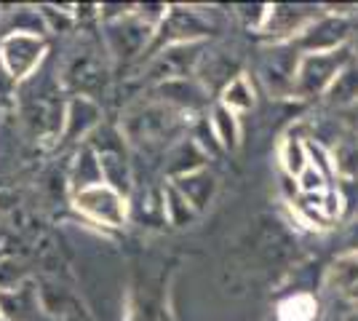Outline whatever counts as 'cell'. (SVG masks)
<instances>
[{
    "label": "cell",
    "mask_w": 358,
    "mask_h": 321,
    "mask_svg": "<svg viewBox=\"0 0 358 321\" xmlns=\"http://www.w3.org/2000/svg\"><path fill=\"white\" fill-rule=\"evenodd\" d=\"M203 41H190V43H174L166 46L155 54V59L150 62V78L158 83L169 80H185L198 70V64L203 59Z\"/></svg>",
    "instance_id": "obj_7"
},
{
    "label": "cell",
    "mask_w": 358,
    "mask_h": 321,
    "mask_svg": "<svg viewBox=\"0 0 358 321\" xmlns=\"http://www.w3.org/2000/svg\"><path fill=\"white\" fill-rule=\"evenodd\" d=\"M220 105L227 107L230 113H246L254 107V89H252V80L249 76H236L230 83H224L222 97H220Z\"/></svg>",
    "instance_id": "obj_21"
},
{
    "label": "cell",
    "mask_w": 358,
    "mask_h": 321,
    "mask_svg": "<svg viewBox=\"0 0 358 321\" xmlns=\"http://www.w3.org/2000/svg\"><path fill=\"white\" fill-rule=\"evenodd\" d=\"M158 30L164 32V35H161V43L174 46V43L203 41L211 27H209V22L203 19L201 11L185 8V6H169V11H166L164 22H161Z\"/></svg>",
    "instance_id": "obj_10"
},
{
    "label": "cell",
    "mask_w": 358,
    "mask_h": 321,
    "mask_svg": "<svg viewBox=\"0 0 358 321\" xmlns=\"http://www.w3.org/2000/svg\"><path fill=\"white\" fill-rule=\"evenodd\" d=\"M105 78L107 70L99 59V51L91 46L78 48L62 67V83H64V89L75 92V97L94 99V94L105 89Z\"/></svg>",
    "instance_id": "obj_5"
},
{
    "label": "cell",
    "mask_w": 358,
    "mask_h": 321,
    "mask_svg": "<svg viewBox=\"0 0 358 321\" xmlns=\"http://www.w3.org/2000/svg\"><path fill=\"white\" fill-rule=\"evenodd\" d=\"M0 321H3V316H0Z\"/></svg>",
    "instance_id": "obj_32"
},
{
    "label": "cell",
    "mask_w": 358,
    "mask_h": 321,
    "mask_svg": "<svg viewBox=\"0 0 358 321\" xmlns=\"http://www.w3.org/2000/svg\"><path fill=\"white\" fill-rule=\"evenodd\" d=\"M327 102L331 107L348 110L358 102V62L353 59L343 73L337 76V80L331 83V89L327 92Z\"/></svg>",
    "instance_id": "obj_18"
},
{
    "label": "cell",
    "mask_w": 358,
    "mask_h": 321,
    "mask_svg": "<svg viewBox=\"0 0 358 321\" xmlns=\"http://www.w3.org/2000/svg\"><path fill=\"white\" fill-rule=\"evenodd\" d=\"M38 311H41L38 290H32L30 284L0 292V316H3V321H38Z\"/></svg>",
    "instance_id": "obj_15"
},
{
    "label": "cell",
    "mask_w": 358,
    "mask_h": 321,
    "mask_svg": "<svg viewBox=\"0 0 358 321\" xmlns=\"http://www.w3.org/2000/svg\"><path fill=\"white\" fill-rule=\"evenodd\" d=\"M164 214H166V220H169L171 225H177V228L190 225L195 217H198V212L187 204V199H185L171 183L164 187Z\"/></svg>",
    "instance_id": "obj_24"
},
{
    "label": "cell",
    "mask_w": 358,
    "mask_h": 321,
    "mask_svg": "<svg viewBox=\"0 0 358 321\" xmlns=\"http://www.w3.org/2000/svg\"><path fill=\"white\" fill-rule=\"evenodd\" d=\"M203 161H206V153L198 148V142L193 137H182L169 150V174H171V180H177V177H185V174H193L198 169H203Z\"/></svg>",
    "instance_id": "obj_17"
},
{
    "label": "cell",
    "mask_w": 358,
    "mask_h": 321,
    "mask_svg": "<svg viewBox=\"0 0 358 321\" xmlns=\"http://www.w3.org/2000/svg\"><path fill=\"white\" fill-rule=\"evenodd\" d=\"M73 201L78 212L86 214L89 220L99 222V225H107V228H120L129 220L126 196L105 183L91 185L86 190H78V193H73Z\"/></svg>",
    "instance_id": "obj_3"
},
{
    "label": "cell",
    "mask_w": 358,
    "mask_h": 321,
    "mask_svg": "<svg viewBox=\"0 0 358 321\" xmlns=\"http://www.w3.org/2000/svg\"><path fill=\"white\" fill-rule=\"evenodd\" d=\"M302 54L294 43H278L268 48L265 59L259 64V76L265 80V89L273 97H286L294 94V80H297V67Z\"/></svg>",
    "instance_id": "obj_8"
},
{
    "label": "cell",
    "mask_w": 358,
    "mask_h": 321,
    "mask_svg": "<svg viewBox=\"0 0 358 321\" xmlns=\"http://www.w3.org/2000/svg\"><path fill=\"white\" fill-rule=\"evenodd\" d=\"M123 137H115L105 131V139H102V148H94L96 150V158H99V169H102V180L105 185L115 187L118 193H129L131 187V169H129V161H126V153L120 148Z\"/></svg>",
    "instance_id": "obj_11"
},
{
    "label": "cell",
    "mask_w": 358,
    "mask_h": 321,
    "mask_svg": "<svg viewBox=\"0 0 358 321\" xmlns=\"http://www.w3.org/2000/svg\"><path fill=\"white\" fill-rule=\"evenodd\" d=\"M209 123L222 150H236V148H238L241 126H238V115H236V113H230V110L222 105H214Z\"/></svg>",
    "instance_id": "obj_20"
},
{
    "label": "cell",
    "mask_w": 358,
    "mask_h": 321,
    "mask_svg": "<svg viewBox=\"0 0 358 321\" xmlns=\"http://www.w3.org/2000/svg\"><path fill=\"white\" fill-rule=\"evenodd\" d=\"M353 62V48H337L327 54H302L297 67V80H294V94L299 99H313V97H327L331 83L345 67Z\"/></svg>",
    "instance_id": "obj_2"
},
{
    "label": "cell",
    "mask_w": 358,
    "mask_h": 321,
    "mask_svg": "<svg viewBox=\"0 0 358 321\" xmlns=\"http://www.w3.org/2000/svg\"><path fill=\"white\" fill-rule=\"evenodd\" d=\"M171 185L187 199V204L193 206L195 212H203L211 204V199H214V193H217V177L206 169H198L193 174L177 177V180H171Z\"/></svg>",
    "instance_id": "obj_16"
},
{
    "label": "cell",
    "mask_w": 358,
    "mask_h": 321,
    "mask_svg": "<svg viewBox=\"0 0 358 321\" xmlns=\"http://www.w3.org/2000/svg\"><path fill=\"white\" fill-rule=\"evenodd\" d=\"M327 284L337 292H350L358 287V255L356 252H345L343 257H337L334 265L329 268Z\"/></svg>",
    "instance_id": "obj_22"
},
{
    "label": "cell",
    "mask_w": 358,
    "mask_h": 321,
    "mask_svg": "<svg viewBox=\"0 0 358 321\" xmlns=\"http://www.w3.org/2000/svg\"><path fill=\"white\" fill-rule=\"evenodd\" d=\"M182 129H185V113L158 99L136 102L120 118V137H126L134 148L142 150H161L171 139H179Z\"/></svg>",
    "instance_id": "obj_1"
},
{
    "label": "cell",
    "mask_w": 358,
    "mask_h": 321,
    "mask_svg": "<svg viewBox=\"0 0 358 321\" xmlns=\"http://www.w3.org/2000/svg\"><path fill=\"white\" fill-rule=\"evenodd\" d=\"M315 16L299 6H270L268 11V22L262 30L273 35V38H297L299 32L305 30Z\"/></svg>",
    "instance_id": "obj_14"
},
{
    "label": "cell",
    "mask_w": 358,
    "mask_h": 321,
    "mask_svg": "<svg viewBox=\"0 0 358 321\" xmlns=\"http://www.w3.org/2000/svg\"><path fill=\"white\" fill-rule=\"evenodd\" d=\"M331 166L334 174H340L343 180H358V139L343 137L337 139L334 150H331Z\"/></svg>",
    "instance_id": "obj_23"
},
{
    "label": "cell",
    "mask_w": 358,
    "mask_h": 321,
    "mask_svg": "<svg viewBox=\"0 0 358 321\" xmlns=\"http://www.w3.org/2000/svg\"><path fill=\"white\" fill-rule=\"evenodd\" d=\"M150 32H152V27H150L148 22H142L136 16V11L118 16V19L107 22V30H105L107 48L118 59H131V57H136L142 48L148 46Z\"/></svg>",
    "instance_id": "obj_9"
},
{
    "label": "cell",
    "mask_w": 358,
    "mask_h": 321,
    "mask_svg": "<svg viewBox=\"0 0 358 321\" xmlns=\"http://www.w3.org/2000/svg\"><path fill=\"white\" fill-rule=\"evenodd\" d=\"M102 123V107L91 97H73L64 110V126H62V139L64 142H78L86 139L91 131H96Z\"/></svg>",
    "instance_id": "obj_12"
},
{
    "label": "cell",
    "mask_w": 358,
    "mask_h": 321,
    "mask_svg": "<svg viewBox=\"0 0 358 321\" xmlns=\"http://www.w3.org/2000/svg\"><path fill=\"white\" fill-rule=\"evenodd\" d=\"M155 94H158V102L174 107L179 113H193V110L206 105V89L198 86L190 78L158 83V86H155Z\"/></svg>",
    "instance_id": "obj_13"
},
{
    "label": "cell",
    "mask_w": 358,
    "mask_h": 321,
    "mask_svg": "<svg viewBox=\"0 0 358 321\" xmlns=\"http://www.w3.org/2000/svg\"><path fill=\"white\" fill-rule=\"evenodd\" d=\"M353 59L358 62V41H356V43H353Z\"/></svg>",
    "instance_id": "obj_31"
},
{
    "label": "cell",
    "mask_w": 358,
    "mask_h": 321,
    "mask_svg": "<svg viewBox=\"0 0 358 321\" xmlns=\"http://www.w3.org/2000/svg\"><path fill=\"white\" fill-rule=\"evenodd\" d=\"M348 252H356L358 255V220L348 230Z\"/></svg>",
    "instance_id": "obj_28"
},
{
    "label": "cell",
    "mask_w": 358,
    "mask_h": 321,
    "mask_svg": "<svg viewBox=\"0 0 358 321\" xmlns=\"http://www.w3.org/2000/svg\"><path fill=\"white\" fill-rule=\"evenodd\" d=\"M102 169H99V158L94 148H83L80 153L75 155L73 171H70V185H73V193L78 190H86L91 185H102Z\"/></svg>",
    "instance_id": "obj_19"
},
{
    "label": "cell",
    "mask_w": 358,
    "mask_h": 321,
    "mask_svg": "<svg viewBox=\"0 0 358 321\" xmlns=\"http://www.w3.org/2000/svg\"><path fill=\"white\" fill-rule=\"evenodd\" d=\"M350 38V22L340 14H321L292 41L299 54H327L345 48Z\"/></svg>",
    "instance_id": "obj_6"
},
{
    "label": "cell",
    "mask_w": 358,
    "mask_h": 321,
    "mask_svg": "<svg viewBox=\"0 0 358 321\" xmlns=\"http://www.w3.org/2000/svg\"><path fill=\"white\" fill-rule=\"evenodd\" d=\"M281 164L292 177H299L305 169L310 166V155H308V142L299 137H286L281 145Z\"/></svg>",
    "instance_id": "obj_25"
},
{
    "label": "cell",
    "mask_w": 358,
    "mask_h": 321,
    "mask_svg": "<svg viewBox=\"0 0 358 321\" xmlns=\"http://www.w3.org/2000/svg\"><path fill=\"white\" fill-rule=\"evenodd\" d=\"M343 321H358V311H353V313H348Z\"/></svg>",
    "instance_id": "obj_30"
},
{
    "label": "cell",
    "mask_w": 358,
    "mask_h": 321,
    "mask_svg": "<svg viewBox=\"0 0 358 321\" xmlns=\"http://www.w3.org/2000/svg\"><path fill=\"white\" fill-rule=\"evenodd\" d=\"M318 303L310 294H294L278 306V321H313Z\"/></svg>",
    "instance_id": "obj_26"
},
{
    "label": "cell",
    "mask_w": 358,
    "mask_h": 321,
    "mask_svg": "<svg viewBox=\"0 0 358 321\" xmlns=\"http://www.w3.org/2000/svg\"><path fill=\"white\" fill-rule=\"evenodd\" d=\"M45 57V41L43 35H27V32H8L0 41V62L3 70L14 80L35 76Z\"/></svg>",
    "instance_id": "obj_4"
},
{
    "label": "cell",
    "mask_w": 358,
    "mask_h": 321,
    "mask_svg": "<svg viewBox=\"0 0 358 321\" xmlns=\"http://www.w3.org/2000/svg\"><path fill=\"white\" fill-rule=\"evenodd\" d=\"M268 11L270 6H241L238 16L243 19L246 27H254V30H262L265 22H268Z\"/></svg>",
    "instance_id": "obj_27"
},
{
    "label": "cell",
    "mask_w": 358,
    "mask_h": 321,
    "mask_svg": "<svg viewBox=\"0 0 358 321\" xmlns=\"http://www.w3.org/2000/svg\"><path fill=\"white\" fill-rule=\"evenodd\" d=\"M345 115H348V123L358 131V102L353 107H348V110H345Z\"/></svg>",
    "instance_id": "obj_29"
}]
</instances>
